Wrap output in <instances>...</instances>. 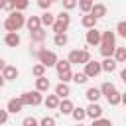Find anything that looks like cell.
<instances>
[{
	"label": "cell",
	"mask_w": 126,
	"mask_h": 126,
	"mask_svg": "<svg viewBox=\"0 0 126 126\" xmlns=\"http://www.w3.org/2000/svg\"><path fill=\"white\" fill-rule=\"evenodd\" d=\"M32 75L37 77V79H39V77H45V67H43L41 63H35V65L32 67Z\"/></svg>",
	"instance_id": "f1b7e54d"
},
{
	"label": "cell",
	"mask_w": 126,
	"mask_h": 126,
	"mask_svg": "<svg viewBox=\"0 0 126 126\" xmlns=\"http://www.w3.org/2000/svg\"><path fill=\"white\" fill-rule=\"evenodd\" d=\"M20 41H22V39H20L18 33H6V35H4V43H6L8 47H18Z\"/></svg>",
	"instance_id": "2e32d148"
},
{
	"label": "cell",
	"mask_w": 126,
	"mask_h": 126,
	"mask_svg": "<svg viewBox=\"0 0 126 126\" xmlns=\"http://www.w3.org/2000/svg\"><path fill=\"white\" fill-rule=\"evenodd\" d=\"M120 79H122V83H126V69L120 71Z\"/></svg>",
	"instance_id": "7bdbcfd3"
},
{
	"label": "cell",
	"mask_w": 126,
	"mask_h": 126,
	"mask_svg": "<svg viewBox=\"0 0 126 126\" xmlns=\"http://www.w3.org/2000/svg\"><path fill=\"white\" fill-rule=\"evenodd\" d=\"M100 71H102L100 63H98V61H93V59H91V61H89V63L85 65V71H83V73L87 75V79H94V77H98V75H100Z\"/></svg>",
	"instance_id": "52a82bcc"
},
{
	"label": "cell",
	"mask_w": 126,
	"mask_h": 126,
	"mask_svg": "<svg viewBox=\"0 0 126 126\" xmlns=\"http://www.w3.org/2000/svg\"><path fill=\"white\" fill-rule=\"evenodd\" d=\"M71 116H73V120H75L77 124H81V122L87 118V110H85V108H81V106H75V108H73V112H71Z\"/></svg>",
	"instance_id": "d6986e66"
},
{
	"label": "cell",
	"mask_w": 126,
	"mask_h": 126,
	"mask_svg": "<svg viewBox=\"0 0 126 126\" xmlns=\"http://www.w3.org/2000/svg\"><path fill=\"white\" fill-rule=\"evenodd\" d=\"M114 49H116V35H114V32H110V30L102 32V35H100V53H102V57L104 59L112 57Z\"/></svg>",
	"instance_id": "6da1fadb"
},
{
	"label": "cell",
	"mask_w": 126,
	"mask_h": 126,
	"mask_svg": "<svg viewBox=\"0 0 126 126\" xmlns=\"http://www.w3.org/2000/svg\"><path fill=\"white\" fill-rule=\"evenodd\" d=\"M39 20H41V26H53V24H55V16H53L51 12H43V14L39 16Z\"/></svg>",
	"instance_id": "cb8c5ba5"
},
{
	"label": "cell",
	"mask_w": 126,
	"mask_h": 126,
	"mask_svg": "<svg viewBox=\"0 0 126 126\" xmlns=\"http://www.w3.org/2000/svg\"><path fill=\"white\" fill-rule=\"evenodd\" d=\"M91 16H93V18H96V20L104 18V16H106V6H104V4H93Z\"/></svg>",
	"instance_id": "9a60e30c"
},
{
	"label": "cell",
	"mask_w": 126,
	"mask_h": 126,
	"mask_svg": "<svg viewBox=\"0 0 126 126\" xmlns=\"http://www.w3.org/2000/svg\"><path fill=\"white\" fill-rule=\"evenodd\" d=\"M4 10H8L10 14L14 12V2H6V6H4Z\"/></svg>",
	"instance_id": "60d3db41"
},
{
	"label": "cell",
	"mask_w": 126,
	"mask_h": 126,
	"mask_svg": "<svg viewBox=\"0 0 126 126\" xmlns=\"http://www.w3.org/2000/svg\"><path fill=\"white\" fill-rule=\"evenodd\" d=\"M67 61H69L71 65H73V63H79V61H81V49H73V51H69Z\"/></svg>",
	"instance_id": "83f0119b"
},
{
	"label": "cell",
	"mask_w": 126,
	"mask_h": 126,
	"mask_svg": "<svg viewBox=\"0 0 126 126\" xmlns=\"http://www.w3.org/2000/svg\"><path fill=\"white\" fill-rule=\"evenodd\" d=\"M75 6H77V2H75V0H65V2H63V8H65V12L73 10Z\"/></svg>",
	"instance_id": "f35d334b"
},
{
	"label": "cell",
	"mask_w": 126,
	"mask_h": 126,
	"mask_svg": "<svg viewBox=\"0 0 126 126\" xmlns=\"http://www.w3.org/2000/svg\"><path fill=\"white\" fill-rule=\"evenodd\" d=\"M96 22H98V20H96V18H93L91 14H85V16L81 18V24H83L87 30H93V28H96Z\"/></svg>",
	"instance_id": "ffe728a7"
},
{
	"label": "cell",
	"mask_w": 126,
	"mask_h": 126,
	"mask_svg": "<svg viewBox=\"0 0 126 126\" xmlns=\"http://www.w3.org/2000/svg\"><path fill=\"white\" fill-rule=\"evenodd\" d=\"M112 59H114L116 63H126V47H116Z\"/></svg>",
	"instance_id": "603a6c76"
},
{
	"label": "cell",
	"mask_w": 126,
	"mask_h": 126,
	"mask_svg": "<svg viewBox=\"0 0 126 126\" xmlns=\"http://www.w3.org/2000/svg\"><path fill=\"white\" fill-rule=\"evenodd\" d=\"M55 94H57L59 98H69V94H71V89H69V85H65V83H59V85L55 87Z\"/></svg>",
	"instance_id": "ac0fdd59"
},
{
	"label": "cell",
	"mask_w": 126,
	"mask_h": 126,
	"mask_svg": "<svg viewBox=\"0 0 126 126\" xmlns=\"http://www.w3.org/2000/svg\"><path fill=\"white\" fill-rule=\"evenodd\" d=\"M85 96H87L89 102H98V98H100L102 94H100V89H98V87H89L87 93H85Z\"/></svg>",
	"instance_id": "4fadbf2b"
},
{
	"label": "cell",
	"mask_w": 126,
	"mask_h": 126,
	"mask_svg": "<svg viewBox=\"0 0 126 126\" xmlns=\"http://www.w3.org/2000/svg\"><path fill=\"white\" fill-rule=\"evenodd\" d=\"M120 102H122V104H126V93H122V94H120Z\"/></svg>",
	"instance_id": "ee69618b"
},
{
	"label": "cell",
	"mask_w": 126,
	"mask_h": 126,
	"mask_svg": "<svg viewBox=\"0 0 126 126\" xmlns=\"http://www.w3.org/2000/svg\"><path fill=\"white\" fill-rule=\"evenodd\" d=\"M67 41H69L67 33H55V37H53V43H55L57 47H63V45H67Z\"/></svg>",
	"instance_id": "4316f807"
},
{
	"label": "cell",
	"mask_w": 126,
	"mask_h": 126,
	"mask_svg": "<svg viewBox=\"0 0 126 126\" xmlns=\"http://www.w3.org/2000/svg\"><path fill=\"white\" fill-rule=\"evenodd\" d=\"M28 6H30V2H28V0H14V10H16V12L26 10Z\"/></svg>",
	"instance_id": "d6a6232c"
},
{
	"label": "cell",
	"mask_w": 126,
	"mask_h": 126,
	"mask_svg": "<svg viewBox=\"0 0 126 126\" xmlns=\"http://www.w3.org/2000/svg\"><path fill=\"white\" fill-rule=\"evenodd\" d=\"M73 83H77V85H85L89 79H87V75L85 73H73V79H71Z\"/></svg>",
	"instance_id": "1f68e13d"
},
{
	"label": "cell",
	"mask_w": 126,
	"mask_h": 126,
	"mask_svg": "<svg viewBox=\"0 0 126 126\" xmlns=\"http://www.w3.org/2000/svg\"><path fill=\"white\" fill-rule=\"evenodd\" d=\"M100 35H102V32H98L96 28H93V30H89L87 32V45H100Z\"/></svg>",
	"instance_id": "9c48e42d"
},
{
	"label": "cell",
	"mask_w": 126,
	"mask_h": 126,
	"mask_svg": "<svg viewBox=\"0 0 126 126\" xmlns=\"http://www.w3.org/2000/svg\"><path fill=\"white\" fill-rule=\"evenodd\" d=\"M98 89H100V94H104V96H108L110 93H114V91H116V87H114V85H112L110 81H106V83H102V85H100Z\"/></svg>",
	"instance_id": "484cf974"
},
{
	"label": "cell",
	"mask_w": 126,
	"mask_h": 126,
	"mask_svg": "<svg viewBox=\"0 0 126 126\" xmlns=\"http://www.w3.org/2000/svg\"><path fill=\"white\" fill-rule=\"evenodd\" d=\"M55 69H57V77L61 79V83H69L71 79H73V71H71V63L67 61V59H59L57 61V65H55Z\"/></svg>",
	"instance_id": "3957f363"
},
{
	"label": "cell",
	"mask_w": 126,
	"mask_h": 126,
	"mask_svg": "<svg viewBox=\"0 0 126 126\" xmlns=\"http://www.w3.org/2000/svg\"><path fill=\"white\" fill-rule=\"evenodd\" d=\"M51 4H53L51 0H39V2H37V6H39L41 10H45V12H49V8H51Z\"/></svg>",
	"instance_id": "74e56055"
},
{
	"label": "cell",
	"mask_w": 126,
	"mask_h": 126,
	"mask_svg": "<svg viewBox=\"0 0 126 126\" xmlns=\"http://www.w3.org/2000/svg\"><path fill=\"white\" fill-rule=\"evenodd\" d=\"M4 83H6V81H4V77H2V73H0V89L4 87Z\"/></svg>",
	"instance_id": "f6af8a7d"
},
{
	"label": "cell",
	"mask_w": 126,
	"mask_h": 126,
	"mask_svg": "<svg viewBox=\"0 0 126 126\" xmlns=\"http://www.w3.org/2000/svg\"><path fill=\"white\" fill-rule=\"evenodd\" d=\"M57 108H59V112H61V114H71V112H73V108H75V104H73V100H71V98H63V100L59 102V106H57Z\"/></svg>",
	"instance_id": "5bb4252c"
},
{
	"label": "cell",
	"mask_w": 126,
	"mask_h": 126,
	"mask_svg": "<svg viewBox=\"0 0 126 126\" xmlns=\"http://www.w3.org/2000/svg\"><path fill=\"white\" fill-rule=\"evenodd\" d=\"M116 32H118L120 37L126 39V22H118V24H116Z\"/></svg>",
	"instance_id": "e575fe53"
},
{
	"label": "cell",
	"mask_w": 126,
	"mask_h": 126,
	"mask_svg": "<svg viewBox=\"0 0 126 126\" xmlns=\"http://www.w3.org/2000/svg\"><path fill=\"white\" fill-rule=\"evenodd\" d=\"M18 75H20V71H18L14 65H6V69L2 71L4 81H16V79H18Z\"/></svg>",
	"instance_id": "30bf717a"
},
{
	"label": "cell",
	"mask_w": 126,
	"mask_h": 126,
	"mask_svg": "<svg viewBox=\"0 0 126 126\" xmlns=\"http://www.w3.org/2000/svg\"><path fill=\"white\" fill-rule=\"evenodd\" d=\"M93 4H94L93 0H81L77 6H79V8H81L85 14H91V10H93Z\"/></svg>",
	"instance_id": "f546056e"
},
{
	"label": "cell",
	"mask_w": 126,
	"mask_h": 126,
	"mask_svg": "<svg viewBox=\"0 0 126 126\" xmlns=\"http://www.w3.org/2000/svg\"><path fill=\"white\" fill-rule=\"evenodd\" d=\"M6 122H8V110H2L0 108V126L6 124Z\"/></svg>",
	"instance_id": "ab89813d"
},
{
	"label": "cell",
	"mask_w": 126,
	"mask_h": 126,
	"mask_svg": "<svg viewBox=\"0 0 126 126\" xmlns=\"http://www.w3.org/2000/svg\"><path fill=\"white\" fill-rule=\"evenodd\" d=\"M22 108H24V104H22V100H20V98H10V100H8V104H6V110H8V112H12V114L22 112Z\"/></svg>",
	"instance_id": "8fae6325"
},
{
	"label": "cell",
	"mask_w": 126,
	"mask_h": 126,
	"mask_svg": "<svg viewBox=\"0 0 126 126\" xmlns=\"http://www.w3.org/2000/svg\"><path fill=\"white\" fill-rule=\"evenodd\" d=\"M20 100H22L24 106H37V104L43 102V94L39 91H26V93L20 94Z\"/></svg>",
	"instance_id": "277c9868"
},
{
	"label": "cell",
	"mask_w": 126,
	"mask_h": 126,
	"mask_svg": "<svg viewBox=\"0 0 126 126\" xmlns=\"http://www.w3.org/2000/svg\"><path fill=\"white\" fill-rule=\"evenodd\" d=\"M85 110H87V116H89V118H93V120L102 118V106H100L98 102H91V104H89V108H85Z\"/></svg>",
	"instance_id": "ba28073f"
},
{
	"label": "cell",
	"mask_w": 126,
	"mask_h": 126,
	"mask_svg": "<svg viewBox=\"0 0 126 126\" xmlns=\"http://www.w3.org/2000/svg\"><path fill=\"white\" fill-rule=\"evenodd\" d=\"M26 28L30 30V33L35 32V30H41V20H39V16H30V18L26 20Z\"/></svg>",
	"instance_id": "7c38bea8"
},
{
	"label": "cell",
	"mask_w": 126,
	"mask_h": 126,
	"mask_svg": "<svg viewBox=\"0 0 126 126\" xmlns=\"http://www.w3.org/2000/svg\"><path fill=\"white\" fill-rule=\"evenodd\" d=\"M22 126H39V122H37L33 116H26V118L22 120Z\"/></svg>",
	"instance_id": "d590c367"
},
{
	"label": "cell",
	"mask_w": 126,
	"mask_h": 126,
	"mask_svg": "<svg viewBox=\"0 0 126 126\" xmlns=\"http://www.w3.org/2000/svg\"><path fill=\"white\" fill-rule=\"evenodd\" d=\"M4 6H6V2H4V0H0V10H4Z\"/></svg>",
	"instance_id": "bcb514c9"
},
{
	"label": "cell",
	"mask_w": 126,
	"mask_h": 126,
	"mask_svg": "<svg viewBox=\"0 0 126 126\" xmlns=\"http://www.w3.org/2000/svg\"><path fill=\"white\" fill-rule=\"evenodd\" d=\"M59 102H61V98H59L57 94H47V98L43 100V104H45L47 108H51V110H53V108H57V106H59Z\"/></svg>",
	"instance_id": "7402d4cb"
},
{
	"label": "cell",
	"mask_w": 126,
	"mask_h": 126,
	"mask_svg": "<svg viewBox=\"0 0 126 126\" xmlns=\"http://www.w3.org/2000/svg\"><path fill=\"white\" fill-rule=\"evenodd\" d=\"M116 61L112 59V57H106L102 63H100V67H102V71H106V73H112V71H116Z\"/></svg>",
	"instance_id": "44dd1931"
},
{
	"label": "cell",
	"mask_w": 126,
	"mask_h": 126,
	"mask_svg": "<svg viewBox=\"0 0 126 126\" xmlns=\"http://www.w3.org/2000/svg\"><path fill=\"white\" fill-rule=\"evenodd\" d=\"M4 69H6V61H4V59H2V57H0V73H2V71H4Z\"/></svg>",
	"instance_id": "b9f144b4"
},
{
	"label": "cell",
	"mask_w": 126,
	"mask_h": 126,
	"mask_svg": "<svg viewBox=\"0 0 126 126\" xmlns=\"http://www.w3.org/2000/svg\"><path fill=\"white\" fill-rule=\"evenodd\" d=\"M24 26H26V16L16 10L12 14H8V18L4 22V28L8 30V33H18V30H22Z\"/></svg>",
	"instance_id": "7a4b0ae2"
},
{
	"label": "cell",
	"mask_w": 126,
	"mask_h": 126,
	"mask_svg": "<svg viewBox=\"0 0 126 126\" xmlns=\"http://www.w3.org/2000/svg\"><path fill=\"white\" fill-rule=\"evenodd\" d=\"M45 35H47V33L43 32V28H41V30H35V32H32V33H30L32 41H35V43H41V41L45 39Z\"/></svg>",
	"instance_id": "d4e9b609"
},
{
	"label": "cell",
	"mask_w": 126,
	"mask_h": 126,
	"mask_svg": "<svg viewBox=\"0 0 126 126\" xmlns=\"http://www.w3.org/2000/svg\"><path fill=\"white\" fill-rule=\"evenodd\" d=\"M77 126H85V124H77Z\"/></svg>",
	"instance_id": "7dc6e473"
},
{
	"label": "cell",
	"mask_w": 126,
	"mask_h": 126,
	"mask_svg": "<svg viewBox=\"0 0 126 126\" xmlns=\"http://www.w3.org/2000/svg\"><path fill=\"white\" fill-rule=\"evenodd\" d=\"M106 100H108V104H110V106H116V104H120V93H118V91L110 93V94L106 96Z\"/></svg>",
	"instance_id": "4dcf8cb0"
},
{
	"label": "cell",
	"mask_w": 126,
	"mask_h": 126,
	"mask_svg": "<svg viewBox=\"0 0 126 126\" xmlns=\"http://www.w3.org/2000/svg\"><path fill=\"white\" fill-rule=\"evenodd\" d=\"M35 55H37V59H39V63L47 69V67H55L57 65V55H55V51H47V49H39V51H35Z\"/></svg>",
	"instance_id": "8992f818"
},
{
	"label": "cell",
	"mask_w": 126,
	"mask_h": 126,
	"mask_svg": "<svg viewBox=\"0 0 126 126\" xmlns=\"http://www.w3.org/2000/svg\"><path fill=\"white\" fill-rule=\"evenodd\" d=\"M49 87H51V83H49L47 77H39V79H35V91L45 93V91H49Z\"/></svg>",
	"instance_id": "e0dca14e"
},
{
	"label": "cell",
	"mask_w": 126,
	"mask_h": 126,
	"mask_svg": "<svg viewBox=\"0 0 126 126\" xmlns=\"http://www.w3.org/2000/svg\"><path fill=\"white\" fill-rule=\"evenodd\" d=\"M39 126H55V118L53 116H43L39 120Z\"/></svg>",
	"instance_id": "836d02e7"
},
{
	"label": "cell",
	"mask_w": 126,
	"mask_h": 126,
	"mask_svg": "<svg viewBox=\"0 0 126 126\" xmlns=\"http://www.w3.org/2000/svg\"><path fill=\"white\" fill-rule=\"evenodd\" d=\"M91 126H112V122L108 118H98V120H93Z\"/></svg>",
	"instance_id": "8d00e7d4"
},
{
	"label": "cell",
	"mask_w": 126,
	"mask_h": 126,
	"mask_svg": "<svg viewBox=\"0 0 126 126\" xmlns=\"http://www.w3.org/2000/svg\"><path fill=\"white\" fill-rule=\"evenodd\" d=\"M69 24H71V16H69V12H59L57 18H55V24H53L51 28H53L55 33H65V32L69 30Z\"/></svg>",
	"instance_id": "5b68a950"
}]
</instances>
